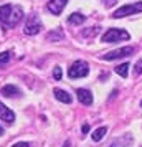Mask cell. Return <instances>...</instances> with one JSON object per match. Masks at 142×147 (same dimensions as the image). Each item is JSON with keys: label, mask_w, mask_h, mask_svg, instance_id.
<instances>
[{"label": "cell", "mask_w": 142, "mask_h": 147, "mask_svg": "<svg viewBox=\"0 0 142 147\" xmlns=\"http://www.w3.org/2000/svg\"><path fill=\"white\" fill-rule=\"evenodd\" d=\"M131 36L126 30H121V28H109L106 33L102 35L101 41L104 43H116V41H121V40H129Z\"/></svg>", "instance_id": "6da1fadb"}, {"label": "cell", "mask_w": 142, "mask_h": 147, "mask_svg": "<svg viewBox=\"0 0 142 147\" xmlns=\"http://www.w3.org/2000/svg\"><path fill=\"white\" fill-rule=\"evenodd\" d=\"M88 73H89L88 63H86V61H81V60L75 61V63L71 65V68L68 69V76H69L71 80H76V78H84Z\"/></svg>", "instance_id": "7a4b0ae2"}, {"label": "cell", "mask_w": 142, "mask_h": 147, "mask_svg": "<svg viewBox=\"0 0 142 147\" xmlns=\"http://www.w3.org/2000/svg\"><path fill=\"white\" fill-rule=\"evenodd\" d=\"M142 12V2H135V3H131V5H124V7L117 8L112 17L114 18H122V17H127V15H134Z\"/></svg>", "instance_id": "3957f363"}, {"label": "cell", "mask_w": 142, "mask_h": 147, "mask_svg": "<svg viewBox=\"0 0 142 147\" xmlns=\"http://www.w3.org/2000/svg\"><path fill=\"white\" fill-rule=\"evenodd\" d=\"M132 53H134V47H124V48H119V50H114V51H109V53L102 55V60L112 61V60H117V58L129 56Z\"/></svg>", "instance_id": "277c9868"}, {"label": "cell", "mask_w": 142, "mask_h": 147, "mask_svg": "<svg viewBox=\"0 0 142 147\" xmlns=\"http://www.w3.org/2000/svg\"><path fill=\"white\" fill-rule=\"evenodd\" d=\"M41 30V22H40V18L36 17V15H32L30 18L27 20V23H25V35H36L38 32Z\"/></svg>", "instance_id": "5b68a950"}, {"label": "cell", "mask_w": 142, "mask_h": 147, "mask_svg": "<svg viewBox=\"0 0 142 147\" xmlns=\"http://www.w3.org/2000/svg\"><path fill=\"white\" fill-rule=\"evenodd\" d=\"M22 17H23V10H22V7H18V5L13 7V8H12V13H10V18H8L7 25H5V28L15 27V25L22 20Z\"/></svg>", "instance_id": "8992f818"}, {"label": "cell", "mask_w": 142, "mask_h": 147, "mask_svg": "<svg viewBox=\"0 0 142 147\" xmlns=\"http://www.w3.org/2000/svg\"><path fill=\"white\" fill-rule=\"evenodd\" d=\"M68 0H50L48 2V10L53 15H60L63 12V8L66 7Z\"/></svg>", "instance_id": "52a82bcc"}, {"label": "cell", "mask_w": 142, "mask_h": 147, "mask_svg": "<svg viewBox=\"0 0 142 147\" xmlns=\"http://www.w3.org/2000/svg\"><path fill=\"white\" fill-rule=\"evenodd\" d=\"M0 119L3 121V122H8V124H12V122L15 121L13 111H10L3 102H0Z\"/></svg>", "instance_id": "ba28073f"}, {"label": "cell", "mask_w": 142, "mask_h": 147, "mask_svg": "<svg viewBox=\"0 0 142 147\" xmlns=\"http://www.w3.org/2000/svg\"><path fill=\"white\" fill-rule=\"evenodd\" d=\"M76 94H78V99H79L81 104H84V106H91L93 104V94H91L89 89H78Z\"/></svg>", "instance_id": "9c48e42d"}, {"label": "cell", "mask_w": 142, "mask_h": 147, "mask_svg": "<svg viewBox=\"0 0 142 147\" xmlns=\"http://www.w3.org/2000/svg\"><path fill=\"white\" fill-rule=\"evenodd\" d=\"M53 94H55V98H56V99L61 101V102H65V104H69V102L73 101L71 94H68L66 91H63V89H60V88H55Z\"/></svg>", "instance_id": "30bf717a"}, {"label": "cell", "mask_w": 142, "mask_h": 147, "mask_svg": "<svg viewBox=\"0 0 142 147\" xmlns=\"http://www.w3.org/2000/svg\"><path fill=\"white\" fill-rule=\"evenodd\" d=\"M2 94L5 96V98H15V96H18L20 94V89L13 84H7V86L2 88Z\"/></svg>", "instance_id": "8fae6325"}, {"label": "cell", "mask_w": 142, "mask_h": 147, "mask_svg": "<svg viewBox=\"0 0 142 147\" xmlns=\"http://www.w3.org/2000/svg\"><path fill=\"white\" fill-rule=\"evenodd\" d=\"M12 5H2L0 7V22L3 23V27L7 25L8 18H10V13H12Z\"/></svg>", "instance_id": "7c38bea8"}, {"label": "cell", "mask_w": 142, "mask_h": 147, "mask_svg": "<svg viewBox=\"0 0 142 147\" xmlns=\"http://www.w3.org/2000/svg\"><path fill=\"white\" fill-rule=\"evenodd\" d=\"M84 20H86V17H84V15H81V13H73V15H69L68 23H71V25H81Z\"/></svg>", "instance_id": "4fadbf2b"}, {"label": "cell", "mask_w": 142, "mask_h": 147, "mask_svg": "<svg viewBox=\"0 0 142 147\" xmlns=\"http://www.w3.org/2000/svg\"><path fill=\"white\" fill-rule=\"evenodd\" d=\"M106 132H108V127H99V129H96L94 132H93V140H94V142H99V140L106 136Z\"/></svg>", "instance_id": "5bb4252c"}, {"label": "cell", "mask_w": 142, "mask_h": 147, "mask_svg": "<svg viewBox=\"0 0 142 147\" xmlns=\"http://www.w3.org/2000/svg\"><path fill=\"white\" fill-rule=\"evenodd\" d=\"M127 71H129V63H122L119 66H116V73L122 78H127Z\"/></svg>", "instance_id": "9a60e30c"}, {"label": "cell", "mask_w": 142, "mask_h": 147, "mask_svg": "<svg viewBox=\"0 0 142 147\" xmlns=\"http://www.w3.org/2000/svg\"><path fill=\"white\" fill-rule=\"evenodd\" d=\"M8 61H10V51H3V53H0V66H5Z\"/></svg>", "instance_id": "2e32d148"}, {"label": "cell", "mask_w": 142, "mask_h": 147, "mask_svg": "<svg viewBox=\"0 0 142 147\" xmlns=\"http://www.w3.org/2000/svg\"><path fill=\"white\" fill-rule=\"evenodd\" d=\"M61 38H63V33L61 32H56V33L51 32V33L48 35V40H61Z\"/></svg>", "instance_id": "e0dca14e"}, {"label": "cell", "mask_w": 142, "mask_h": 147, "mask_svg": "<svg viewBox=\"0 0 142 147\" xmlns=\"http://www.w3.org/2000/svg\"><path fill=\"white\" fill-rule=\"evenodd\" d=\"M53 76H55V80H61V76H63V71H61V68L60 66H56L53 69Z\"/></svg>", "instance_id": "ac0fdd59"}, {"label": "cell", "mask_w": 142, "mask_h": 147, "mask_svg": "<svg viewBox=\"0 0 142 147\" xmlns=\"http://www.w3.org/2000/svg\"><path fill=\"white\" fill-rule=\"evenodd\" d=\"M98 32H99V28L94 27L93 30H89V32H84V36H93V35H96Z\"/></svg>", "instance_id": "d6986e66"}, {"label": "cell", "mask_w": 142, "mask_h": 147, "mask_svg": "<svg viewBox=\"0 0 142 147\" xmlns=\"http://www.w3.org/2000/svg\"><path fill=\"white\" fill-rule=\"evenodd\" d=\"M116 2H117V0H102V3H104L106 7H112Z\"/></svg>", "instance_id": "ffe728a7"}, {"label": "cell", "mask_w": 142, "mask_h": 147, "mask_svg": "<svg viewBox=\"0 0 142 147\" xmlns=\"http://www.w3.org/2000/svg\"><path fill=\"white\" fill-rule=\"evenodd\" d=\"M12 147H30V144H27V142H17V144L12 146Z\"/></svg>", "instance_id": "44dd1931"}, {"label": "cell", "mask_w": 142, "mask_h": 147, "mask_svg": "<svg viewBox=\"0 0 142 147\" xmlns=\"http://www.w3.org/2000/svg\"><path fill=\"white\" fill-rule=\"evenodd\" d=\"M135 68H137V69H135V73L141 74L142 73V63H137V65H135Z\"/></svg>", "instance_id": "7402d4cb"}, {"label": "cell", "mask_w": 142, "mask_h": 147, "mask_svg": "<svg viewBox=\"0 0 142 147\" xmlns=\"http://www.w3.org/2000/svg\"><path fill=\"white\" fill-rule=\"evenodd\" d=\"M86 132H89V126H88V124H84V126H83V134H86Z\"/></svg>", "instance_id": "603a6c76"}, {"label": "cell", "mask_w": 142, "mask_h": 147, "mask_svg": "<svg viewBox=\"0 0 142 147\" xmlns=\"http://www.w3.org/2000/svg\"><path fill=\"white\" fill-rule=\"evenodd\" d=\"M111 147H126V146H122V144H121V146H117V144H116V142H114V144H112V146H111Z\"/></svg>", "instance_id": "cb8c5ba5"}, {"label": "cell", "mask_w": 142, "mask_h": 147, "mask_svg": "<svg viewBox=\"0 0 142 147\" xmlns=\"http://www.w3.org/2000/svg\"><path fill=\"white\" fill-rule=\"evenodd\" d=\"M65 147H69V142H65Z\"/></svg>", "instance_id": "d4e9b609"}, {"label": "cell", "mask_w": 142, "mask_h": 147, "mask_svg": "<svg viewBox=\"0 0 142 147\" xmlns=\"http://www.w3.org/2000/svg\"><path fill=\"white\" fill-rule=\"evenodd\" d=\"M2 134H3V129H2V127H0V136H2Z\"/></svg>", "instance_id": "484cf974"}, {"label": "cell", "mask_w": 142, "mask_h": 147, "mask_svg": "<svg viewBox=\"0 0 142 147\" xmlns=\"http://www.w3.org/2000/svg\"><path fill=\"white\" fill-rule=\"evenodd\" d=\"M141 106H142V101H141Z\"/></svg>", "instance_id": "4316f807"}]
</instances>
